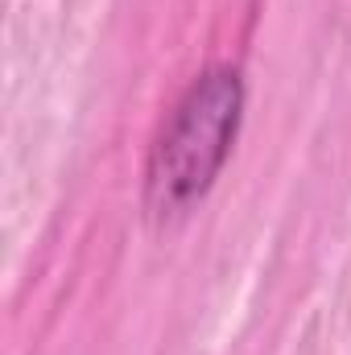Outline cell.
I'll use <instances>...</instances> for the list:
<instances>
[{
	"label": "cell",
	"instance_id": "6da1fadb",
	"mask_svg": "<svg viewBox=\"0 0 351 355\" xmlns=\"http://www.w3.org/2000/svg\"><path fill=\"white\" fill-rule=\"evenodd\" d=\"M248 107V83L236 62L203 67L178 95L145 162V219L170 227L186 219L223 174Z\"/></svg>",
	"mask_w": 351,
	"mask_h": 355
}]
</instances>
